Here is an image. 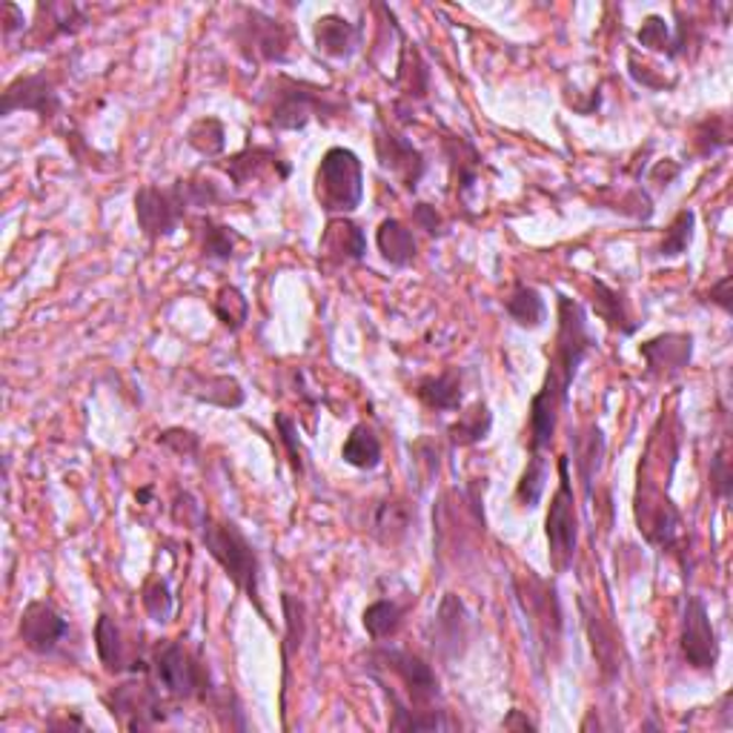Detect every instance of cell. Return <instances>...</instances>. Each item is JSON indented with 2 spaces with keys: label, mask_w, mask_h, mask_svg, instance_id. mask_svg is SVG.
Wrapping results in <instances>:
<instances>
[{
  "label": "cell",
  "mask_w": 733,
  "mask_h": 733,
  "mask_svg": "<svg viewBox=\"0 0 733 733\" xmlns=\"http://www.w3.org/2000/svg\"><path fill=\"white\" fill-rule=\"evenodd\" d=\"M639 44L648 46V49H653V53H662L667 55V58H679L676 55V37L674 32H671V26L665 23V18H648V21L642 23V30L637 32Z\"/></svg>",
  "instance_id": "44"
},
{
  "label": "cell",
  "mask_w": 733,
  "mask_h": 733,
  "mask_svg": "<svg viewBox=\"0 0 733 733\" xmlns=\"http://www.w3.org/2000/svg\"><path fill=\"white\" fill-rule=\"evenodd\" d=\"M490 430H493V413L484 401H476L473 408L459 415V422L450 424L447 436L456 447H473L490 436Z\"/></svg>",
  "instance_id": "35"
},
{
  "label": "cell",
  "mask_w": 733,
  "mask_h": 733,
  "mask_svg": "<svg viewBox=\"0 0 733 733\" xmlns=\"http://www.w3.org/2000/svg\"><path fill=\"white\" fill-rule=\"evenodd\" d=\"M447 158H450L456 193H459L461 198H467V193L479 184L482 156H479L473 144H467L465 138H447Z\"/></svg>",
  "instance_id": "30"
},
{
  "label": "cell",
  "mask_w": 733,
  "mask_h": 733,
  "mask_svg": "<svg viewBox=\"0 0 733 733\" xmlns=\"http://www.w3.org/2000/svg\"><path fill=\"white\" fill-rule=\"evenodd\" d=\"M3 15H7L3 18V35L12 37L18 30H23V12L15 7V3H7V7H3Z\"/></svg>",
  "instance_id": "53"
},
{
  "label": "cell",
  "mask_w": 733,
  "mask_h": 733,
  "mask_svg": "<svg viewBox=\"0 0 733 733\" xmlns=\"http://www.w3.org/2000/svg\"><path fill=\"white\" fill-rule=\"evenodd\" d=\"M312 37H316L319 53H324L327 58L347 60L358 53V46L364 41V30L362 23H350L347 18L324 15L312 26Z\"/></svg>",
  "instance_id": "22"
},
{
  "label": "cell",
  "mask_w": 733,
  "mask_h": 733,
  "mask_svg": "<svg viewBox=\"0 0 733 733\" xmlns=\"http://www.w3.org/2000/svg\"><path fill=\"white\" fill-rule=\"evenodd\" d=\"M545 482H548V459L541 453H530V461H527L519 488H516V502L522 507H536L545 493Z\"/></svg>",
  "instance_id": "42"
},
{
  "label": "cell",
  "mask_w": 733,
  "mask_h": 733,
  "mask_svg": "<svg viewBox=\"0 0 733 733\" xmlns=\"http://www.w3.org/2000/svg\"><path fill=\"white\" fill-rule=\"evenodd\" d=\"M238 247H244V236L241 232H236L227 224L213 221V218L201 221V252H204V259L236 261Z\"/></svg>",
  "instance_id": "32"
},
{
  "label": "cell",
  "mask_w": 733,
  "mask_h": 733,
  "mask_svg": "<svg viewBox=\"0 0 733 733\" xmlns=\"http://www.w3.org/2000/svg\"><path fill=\"white\" fill-rule=\"evenodd\" d=\"M186 144L198 152V156L215 158L221 156L227 147V129L218 118H198L186 129Z\"/></svg>",
  "instance_id": "40"
},
{
  "label": "cell",
  "mask_w": 733,
  "mask_h": 733,
  "mask_svg": "<svg viewBox=\"0 0 733 733\" xmlns=\"http://www.w3.org/2000/svg\"><path fill=\"white\" fill-rule=\"evenodd\" d=\"M415 399L422 401L427 410H436V413H450V410L461 408V399H465V390H461V373L459 370H445L438 376H424L419 385H415Z\"/></svg>",
  "instance_id": "25"
},
{
  "label": "cell",
  "mask_w": 733,
  "mask_h": 733,
  "mask_svg": "<svg viewBox=\"0 0 733 733\" xmlns=\"http://www.w3.org/2000/svg\"><path fill=\"white\" fill-rule=\"evenodd\" d=\"M158 445L170 447V450L175 453V456H181V459H193V456H198L201 450V438L195 436L193 430L170 427L158 436Z\"/></svg>",
  "instance_id": "47"
},
{
  "label": "cell",
  "mask_w": 733,
  "mask_h": 733,
  "mask_svg": "<svg viewBox=\"0 0 733 733\" xmlns=\"http://www.w3.org/2000/svg\"><path fill=\"white\" fill-rule=\"evenodd\" d=\"M282 608H284V619H287V633H284V679H287L289 671V660H293V653L301 651V642H305L307 633V619H305V602H298L296 596H289L284 593L282 596Z\"/></svg>",
  "instance_id": "38"
},
{
  "label": "cell",
  "mask_w": 733,
  "mask_h": 733,
  "mask_svg": "<svg viewBox=\"0 0 733 733\" xmlns=\"http://www.w3.org/2000/svg\"><path fill=\"white\" fill-rule=\"evenodd\" d=\"M679 651L694 671H702V674H713V671H717L719 639L702 596H688V602H685Z\"/></svg>",
  "instance_id": "13"
},
{
  "label": "cell",
  "mask_w": 733,
  "mask_h": 733,
  "mask_svg": "<svg viewBox=\"0 0 733 733\" xmlns=\"http://www.w3.org/2000/svg\"><path fill=\"white\" fill-rule=\"evenodd\" d=\"M731 144V126L725 115H711L697 126L694 133V149L699 158H711L717 149H725Z\"/></svg>",
  "instance_id": "43"
},
{
  "label": "cell",
  "mask_w": 733,
  "mask_h": 733,
  "mask_svg": "<svg viewBox=\"0 0 733 733\" xmlns=\"http://www.w3.org/2000/svg\"><path fill=\"white\" fill-rule=\"evenodd\" d=\"M731 490H733V473H731V459H728V447H719L711 459V493L717 499H722V502H728V499H731Z\"/></svg>",
  "instance_id": "48"
},
{
  "label": "cell",
  "mask_w": 733,
  "mask_h": 733,
  "mask_svg": "<svg viewBox=\"0 0 733 733\" xmlns=\"http://www.w3.org/2000/svg\"><path fill=\"white\" fill-rule=\"evenodd\" d=\"M321 259L333 264H353L362 261L367 252V236L356 221L350 218H330L324 236H321Z\"/></svg>",
  "instance_id": "23"
},
{
  "label": "cell",
  "mask_w": 733,
  "mask_h": 733,
  "mask_svg": "<svg viewBox=\"0 0 733 733\" xmlns=\"http://www.w3.org/2000/svg\"><path fill=\"white\" fill-rule=\"evenodd\" d=\"M144 608H147V614L152 616L156 622H170L175 599H172L170 585H167L163 579H152V582L144 587Z\"/></svg>",
  "instance_id": "45"
},
{
  "label": "cell",
  "mask_w": 733,
  "mask_h": 733,
  "mask_svg": "<svg viewBox=\"0 0 733 733\" xmlns=\"http://www.w3.org/2000/svg\"><path fill=\"white\" fill-rule=\"evenodd\" d=\"M470 614H467L465 602L456 593H445V599L438 605L436 619H433V651L442 660H456L467 651L470 642Z\"/></svg>",
  "instance_id": "17"
},
{
  "label": "cell",
  "mask_w": 733,
  "mask_h": 733,
  "mask_svg": "<svg viewBox=\"0 0 733 733\" xmlns=\"http://www.w3.org/2000/svg\"><path fill=\"white\" fill-rule=\"evenodd\" d=\"M637 525L644 541H651L653 548L676 550L682 539V513L676 504L665 496V490L653 488L651 482L639 479L637 490Z\"/></svg>",
  "instance_id": "11"
},
{
  "label": "cell",
  "mask_w": 733,
  "mask_h": 733,
  "mask_svg": "<svg viewBox=\"0 0 733 733\" xmlns=\"http://www.w3.org/2000/svg\"><path fill=\"white\" fill-rule=\"evenodd\" d=\"M35 112L41 121H53L60 112V95L55 81L46 72L21 75L3 90L0 115L9 118L12 112Z\"/></svg>",
  "instance_id": "15"
},
{
  "label": "cell",
  "mask_w": 733,
  "mask_h": 733,
  "mask_svg": "<svg viewBox=\"0 0 733 733\" xmlns=\"http://www.w3.org/2000/svg\"><path fill=\"white\" fill-rule=\"evenodd\" d=\"M376 158L378 167L390 175V179L399 181L404 190L415 193L419 181L424 179L427 172V161H424L422 149L413 147L410 138H404L401 133H396L393 126L376 124Z\"/></svg>",
  "instance_id": "14"
},
{
  "label": "cell",
  "mask_w": 733,
  "mask_h": 733,
  "mask_svg": "<svg viewBox=\"0 0 733 733\" xmlns=\"http://www.w3.org/2000/svg\"><path fill=\"white\" fill-rule=\"evenodd\" d=\"M104 702L112 717H115V722L129 733L152 731V728L167 722V717H170L158 688H152L147 679L124 682V685L106 694Z\"/></svg>",
  "instance_id": "10"
},
{
  "label": "cell",
  "mask_w": 733,
  "mask_h": 733,
  "mask_svg": "<svg viewBox=\"0 0 733 733\" xmlns=\"http://www.w3.org/2000/svg\"><path fill=\"white\" fill-rule=\"evenodd\" d=\"M676 175H679V163H674V161H671V158H665V161H660V163H656V167H653L651 181L656 186H667V184H671V181L676 179Z\"/></svg>",
  "instance_id": "52"
},
{
  "label": "cell",
  "mask_w": 733,
  "mask_h": 733,
  "mask_svg": "<svg viewBox=\"0 0 733 733\" xmlns=\"http://www.w3.org/2000/svg\"><path fill=\"white\" fill-rule=\"evenodd\" d=\"M221 167L238 190H241V186H250L252 181H259L264 172H275V179L278 181L289 179V163L284 161L273 147H247L241 149V152H236V156L227 158Z\"/></svg>",
  "instance_id": "20"
},
{
  "label": "cell",
  "mask_w": 733,
  "mask_h": 733,
  "mask_svg": "<svg viewBox=\"0 0 733 733\" xmlns=\"http://www.w3.org/2000/svg\"><path fill=\"white\" fill-rule=\"evenodd\" d=\"M404 616H408V605H399L396 599H378L364 610V630L370 633L373 642H385L399 633Z\"/></svg>",
  "instance_id": "34"
},
{
  "label": "cell",
  "mask_w": 733,
  "mask_h": 733,
  "mask_svg": "<svg viewBox=\"0 0 733 733\" xmlns=\"http://www.w3.org/2000/svg\"><path fill=\"white\" fill-rule=\"evenodd\" d=\"M639 356L648 364V376L674 378L679 376L694 358V335L690 333H665L639 344Z\"/></svg>",
  "instance_id": "18"
},
{
  "label": "cell",
  "mask_w": 733,
  "mask_h": 733,
  "mask_svg": "<svg viewBox=\"0 0 733 733\" xmlns=\"http://www.w3.org/2000/svg\"><path fill=\"white\" fill-rule=\"evenodd\" d=\"M513 593H516V602H519L522 614L527 616L530 630L536 633L539 644L545 648L548 656L559 653V644H562V605H559V593H556L553 582L548 579L536 576V573L527 571L525 576L513 579Z\"/></svg>",
  "instance_id": "7"
},
{
  "label": "cell",
  "mask_w": 733,
  "mask_h": 733,
  "mask_svg": "<svg viewBox=\"0 0 733 733\" xmlns=\"http://www.w3.org/2000/svg\"><path fill=\"white\" fill-rule=\"evenodd\" d=\"M376 244L387 264H393V267H410L415 261V252H419L413 230L399 218H385L378 224Z\"/></svg>",
  "instance_id": "27"
},
{
  "label": "cell",
  "mask_w": 733,
  "mask_h": 733,
  "mask_svg": "<svg viewBox=\"0 0 733 733\" xmlns=\"http://www.w3.org/2000/svg\"><path fill=\"white\" fill-rule=\"evenodd\" d=\"M193 207L190 193H186V181H175L172 186H141L135 195V215H138V227L149 241H161L170 238L184 221L186 209Z\"/></svg>",
  "instance_id": "9"
},
{
  "label": "cell",
  "mask_w": 733,
  "mask_h": 733,
  "mask_svg": "<svg viewBox=\"0 0 733 733\" xmlns=\"http://www.w3.org/2000/svg\"><path fill=\"white\" fill-rule=\"evenodd\" d=\"M267 118L275 129H305L312 118L330 124L347 112V98L335 90L316 87V83L296 81L289 75H278L267 92Z\"/></svg>",
  "instance_id": "3"
},
{
  "label": "cell",
  "mask_w": 733,
  "mask_h": 733,
  "mask_svg": "<svg viewBox=\"0 0 733 733\" xmlns=\"http://www.w3.org/2000/svg\"><path fill=\"white\" fill-rule=\"evenodd\" d=\"M536 722H530L527 717H522V711H511L504 719V731H536Z\"/></svg>",
  "instance_id": "54"
},
{
  "label": "cell",
  "mask_w": 733,
  "mask_h": 733,
  "mask_svg": "<svg viewBox=\"0 0 733 733\" xmlns=\"http://www.w3.org/2000/svg\"><path fill=\"white\" fill-rule=\"evenodd\" d=\"M396 87L401 90V95L408 101H422L427 95L430 87V69L424 64L422 53L415 49V44H408L401 37V58L399 69H396Z\"/></svg>",
  "instance_id": "29"
},
{
  "label": "cell",
  "mask_w": 733,
  "mask_h": 733,
  "mask_svg": "<svg viewBox=\"0 0 733 733\" xmlns=\"http://www.w3.org/2000/svg\"><path fill=\"white\" fill-rule=\"evenodd\" d=\"M238 49L259 64H284L289 58V32L282 21L259 9H244V21L236 26Z\"/></svg>",
  "instance_id": "12"
},
{
  "label": "cell",
  "mask_w": 733,
  "mask_h": 733,
  "mask_svg": "<svg viewBox=\"0 0 733 733\" xmlns=\"http://www.w3.org/2000/svg\"><path fill=\"white\" fill-rule=\"evenodd\" d=\"M367 671L390 674L404 688V697H401L390 682L376 679L381 694H385L387 705H390V711H393V717H390V731L424 733L459 728V722H453L447 717V711H438L436 708V702L442 699L438 676L419 653L401 651V648H373Z\"/></svg>",
  "instance_id": "2"
},
{
  "label": "cell",
  "mask_w": 733,
  "mask_h": 733,
  "mask_svg": "<svg viewBox=\"0 0 733 733\" xmlns=\"http://www.w3.org/2000/svg\"><path fill=\"white\" fill-rule=\"evenodd\" d=\"M152 676L158 688L179 702H209L215 694L207 665L184 642H161L152 651Z\"/></svg>",
  "instance_id": "5"
},
{
  "label": "cell",
  "mask_w": 733,
  "mask_h": 733,
  "mask_svg": "<svg viewBox=\"0 0 733 733\" xmlns=\"http://www.w3.org/2000/svg\"><path fill=\"white\" fill-rule=\"evenodd\" d=\"M184 393L193 399L204 401V404H215V408L236 410L244 404V387L238 385V378L232 376H204V373L190 370L184 376Z\"/></svg>",
  "instance_id": "24"
},
{
  "label": "cell",
  "mask_w": 733,
  "mask_h": 733,
  "mask_svg": "<svg viewBox=\"0 0 733 733\" xmlns=\"http://www.w3.org/2000/svg\"><path fill=\"white\" fill-rule=\"evenodd\" d=\"M593 310L610 330L622 335H633L639 330V321H633L628 310V301L619 289L608 287L605 282H593Z\"/></svg>",
  "instance_id": "28"
},
{
  "label": "cell",
  "mask_w": 733,
  "mask_h": 733,
  "mask_svg": "<svg viewBox=\"0 0 733 733\" xmlns=\"http://www.w3.org/2000/svg\"><path fill=\"white\" fill-rule=\"evenodd\" d=\"M213 312L230 333H238V330H244L247 319H250V301H247L241 289L230 284V287L218 289V296L213 301Z\"/></svg>",
  "instance_id": "39"
},
{
  "label": "cell",
  "mask_w": 733,
  "mask_h": 733,
  "mask_svg": "<svg viewBox=\"0 0 733 733\" xmlns=\"http://www.w3.org/2000/svg\"><path fill=\"white\" fill-rule=\"evenodd\" d=\"M410 527H413V513H410V507L401 499H387V502L376 504L370 534L378 545L396 548L410 534Z\"/></svg>",
  "instance_id": "26"
},
{
  "label": "cell",
  "mask_w": 733,
  "mask_h": 733,
  "mask_svg": "<svg viewBox=\"0 0 733 733\" xmlns=\"http://www.w3.org/2000/svg\"><path fill=\"white\" fill-rule=\"evenodd\" d=\"M708 298H711V305L722 307L725 312L733 310L731 305V275H722L717 284L711 287V293H708Z\"/></svg>",
  "instance_id": "51"
},
{
  "label": "cell",
  "mask_w": 733,
  "mask_h": 733,
  "mask_svg": "<svg viewBox=\"0 0 733 733\" xmlns=\"http://www.w3.org/2000/svg\"><path fill=\"white\" fill-rule=\"evenodd\" d=\"M504 310H507V316H511L513 321L519 327H541V321H545V316H548V307H545V298H541V293L536 287H530V284L525 282H516V287H513V293L507 296V301H504Z\"/></svg>",
  "instance_id": "33"
},
{
  "label": "cell",
  "mask_w": 733,
  "mask_h": 733,
  "mask_svg": "<svg viewBox=\"0 0 733 733\" xmlns=\"http://www.w3.org/2000/svg\"><path fill=\"white\" fill-rule=\"evenodd\" d=\"M602 459H605V436L599 427H587L585 436H576V470L587 499L593 496V479L599 476Z\"/></svg>",
  "instance_id": "37"
},
{
  "label": "cell",
  "mask_w": 733,
  "mask_h": 733,
  "mask_svg": "<svg viewBox=\"0 0 733 733\" xmlns=\"http://www.w3.org/2000/svg\"><path fill=\"white\" fill-rule=\"evenodd\" d=\"M545 534H548L550 564H553V571L564 573L573 564L579 550V513H576V496H573L571 461H568V456L559 459V488H556L553 499H550Z\"/></svg>",
  "instance_id": "8"
},
{
  "label": "cell",
  "mask_w": 733,
  "mask_h": 733,
  "mask_svg": "<svg viewBox=\"0 0 733 733\" xmlns=\"http://www.w3.org/2000/svg\"><path fill=\"white\" fill-rule=\"evenodd\" d=\"M341 459L356 470H376L381 465V442L370 424H356L341 447Z\"/></svg>",
  "instance_id": "31"
},
{
  "label": "cell",
  "mask_w": 733,
  "mask_h": 733,
  "mask_svg": "<svg viewBox=\"0 0 733 733\" xmlns=\"http://www.w3.org/2000/svg\"><path fill=\"white\" fill-rule=\"evenodd\" d=\"M87 12L78 3H37V21L30 30V44L46 46L55 44L58 37L75 35L87 26Z\"/></svg>",
  "instance_id": "21"
},
{
  "label": "cell",
  "mask_w": 733,
  "mask_h": 733,
  "mask_svg": "<svg viewBox=\"0 0 733 733\" xmlns=\"http://www.w3.org/2000/svg\"><path fill=\"white\" fill-rule=\"evenodd\" d=\"M275 427L282 433V442L287 447V459L293 465V470L298 476H305V447H301V438H298L296 422L287 413H275Z\"/></svg>",
  "instance_id": "46"
},
{
  "label": "cell",
  "mask_w": 733,
  "mask_h": 733,
  "mask_svg": "<svg viewBox=\"0 0 733 733\" xmlns=\"http://www.w3.org/2000/svg\"><path fill=\"white\" fill-rule=\"evenodd\" d=\"M95 648H98V656H101V662H104V667L110 671V674L129 671L124 633H121V628L115 625V619H110V616H101V619H98Z\"/></svg>",
  "instance_id": "36"
},
{
  "label": "cell",
  "mask_w": 733,
  "mask_h": 733,
  "mask_svg": "<svg viewBox=\"0 0 733 733\" xmlns=\"http://www.w3.org/2000/svg\"><path fill=\"white\" fill-rule=\"evenodd\" d=\"M413 221L419 224L427 236H445V218L436 213V207H430V204H415Z\"/></svg>",
  "instance_id": "50"
},
{
  "label": "cell",
  "mask_w": 733,
  "mask_h": 733,
  "mask_svg": "<svg viewBox=\"0 0 733 733\" xmlns=\"http://www.w3.org/2000/svg\"><path fill=\"white\" fill-rule=\"evenodd\" d=\"M49 728H78V731H83V719L81 717H67V719H55V722H49Z\"/></svg>",
  "instance_id": "55"
},
{
  "label": "cell",
  "mask_w": 733,
  "mask_h": 733,
  "mask_svg": "<svg viewBox=\"0 0 733 733\" xmlns=\"http://www.w3.org/2000/svg\"><path fill=\"white\" fill-rule=\"evenodd\" d=\"M593 347H596V339L587 330L585 307L573 298L559 296V330H556L553 356H550L545 385L530 401V453H541L553 445L559 415L571 399L573 378Z\"/></svg>",
  "instance_id": "1"
},
{
  "label": "cell",
  "mask_w": 733,
  "mask_h": 733,
  "mask_svg": "<svg viewBox=\"0 0 733 733\" xmlns=\"http://www.w3.org/2000/svg\"><path fill=\"white\" fill-rule=\"evenodd\" d=\"M579 610H582V619H585V630L587 639H591L593 656H596V665H599V674L605 682H614L622 671V644H619V637L614 633L605 619L599 616V610L591 608V602L582 596L579 599Z\"/></svg>",
  "instance_id": "19"
},
{
  "label": "cell",
  "mask_w": 733,
  "mask_h": 733,
  "mask_svg": "<svg viewBox=\"0 0 733 733\" xmlns=\"http://www.w3.org/2000/svg\"><path fill=\"white\" fill-rule=\"evenodd\" d=\"M18 633H21V642L26 651L46 656V653L58 651L60 642L69 637V622L55 610V605L35 599L23 610Z\"/></svg>",
  "instance_id": "16"
},
{
  "label": "cell",
  "mask_w": 733,
  "mask_h": 733,
  "mask_svg": "<svg viewBox=\"0 0 733 733\" xmlns=\"http://www.w3.org/2000/svg\"><path fill=\"white\" fill-rule=\"evenodd\" d=\"M364 198V170L353 149H327L316 170V201L327 215L344 218L347 213L362 207Z\"/></svg>",
  "instance_id": "6"
},
{
  "label": "cell",
  "mask_w": 733,
  "mask_h": 733,
  "mask_svg": "<svg viewBox=\"0 0 733 733\" xmlns=\"http://www.w3.org/2000/svg\"><path fill=\"white\" fill-rule=\"evenodd\" d=\"M186 193H190L193 207H213L215 201H221V193H218L215 181L190 179V181H186Z\"/></svg>",
  "instance_id": "49"
},
{
  "label": "cell",
  "mask_w": 733,
  "mask_h": 733,
  "mask_svg": "<svg viewBox=\"0 0 733 733\" xmlns=\"http://www.w3.org/2000/svg\"><path fill=\"white\" fill-rule=\"evenodd\" d=\"M694 227H697V213L694 209H679L671 227H667L656 255L660 259H679L682 252H688L690 241H694Z\"/></svg>",
  "instance_id": "41"
},
{
  "label": "cell",
  "mask_w": 733,
  "mask_h": 733,
  "mask_svg": "<svg viewBox=\"0 0 733 733\" xmlns=\"http://www.w3.org/2000/svg\"><path fill=\"white\" fill-rule=\"evenodd\" d=\"M198 527L204 548L209 550V556H213L215 562L221 564V571L227 573V579H230L238 591L244 593L261 616H267L264 614V608H261L259 553H255V548L250 545V539L241 534V527H238L236 522H215L209 519V516H204Z\"/></svg>",
  "instance_id": "4"
}]
</instances>
